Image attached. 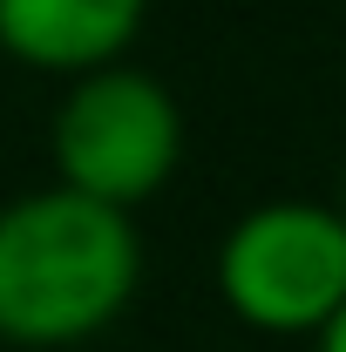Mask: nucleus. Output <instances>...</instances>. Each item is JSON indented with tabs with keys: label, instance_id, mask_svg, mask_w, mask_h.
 <instances>
[{
	"label": "nucleus",
	"instance_id": "f257e3e1",
	"mask_svg": "<svg viewBox=\"0 0 346 352\" xmlns=\"http://www.w3.org/2000/svg\"><path fill=\"white\" fill-rule=\"evenodd\" d=\"M143 278L130 210L48 183L0 210V339L21 352H68L109 332Z\"/></svg>",
	"mask_w": 346,
	"mask_h": 352
},
{
	"label": "nucleus",
	"instance_id": "423d86ee",
	"mask_svg": "<svg viewBox=\"0 0 346 352\" xmlns=\"http://www.w3.org/2000/svg\"><path fill=\"white\" fill-rule=\"evenodd\" d=\"M340 217H346V210H340Z\"/></svg>",
	"mask_w": 346,
	"mask_h": 352
},
{
	"label": "nucleus",
	"instance_id": "7ed1b4c3",
	"mask_svg": "<svg viewBox=\"0 0 346 352\" xmlns=\"http://www.w3.org/2000/svg\"><path fill=\"white\" fill-rule=\"evenodd\" d=\"M217 292L252 332H319L346 298V217L305 197L245 210L217 244Z\"/></svg>",
	"mask_w": 346,
	"mask_h": 352
},
{
	"label": "nucleus",
	"instance_id": "f03ea898",
	"mask_svg": "<svg viewBox=\"0 0 346 352\" xmlns=\"http://www.w3.org/2000/svg\"><path fill=\"white\" fill-rule=\"evenodd\" d=\"M48 149H54L61 190H75L88 204H109V210H130L176 176L183 109L150 68L109 61V68L68 82L61 109H54V129H48Z\"/></svg>",
	"mask_w": 346,
	"mask_h": 352
},
{
	"label": "nucleus",
	"instance_id": "20e7f679",
	"mask_svg": "<svg viewBox=\"0 0 346 352\" xmlns=\"http://www.w3.org/2000/svg\"><path fill=\"white\" fill-rule=\"evenodd\" d=\"M150 0H0V47L48 75H95L123 61Z\"/></svg>",
	"mask_w": 346,
	"mask_h": 352
},
{
	"label": "nucleus",
	"instance_id": "39448f33",
	"mask_svg": "<svg viewBox=\"0 0 346 352\" xmlns=\"http://www.w3.org/2000/svg\"><path fill=\"white\" fill-rule=\"evenodd\" d=\"M312 352H346V298H340V311L312 332Z\"/></svg>",
	"mask_w": 346,
	"mask_h": 352
}]
</instances>
